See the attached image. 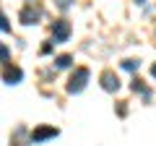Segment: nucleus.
Wrapping results in <instances>:
<instances>
[{
	"label": "nucleus",
	"instance_id": "1",
	"mask_svg": "<svg viewBox=\"0 0 156 146\" xmlns=\"http://www.w3.org/2000/svg\"><path fill=\"white\" fill-rule=\"evenodd\" d=\"M86 84H89V68H76L68 81V94H78V91H83Z\"/></svg>",
	"mask_w": 156,
	"mask_h": 146
},
{
	"label": "nucleus",
	"instance_id": "2",
	"mask_svg": "<svg viewBox=\"0 0 156 146\" xmlns=\"http://www.w3.org/2000/svg\"><path fill=\"white\" fill-rule=\"evenodd\" d=\"M68 37H70V24H68L65 18H60V21L52 24V39L55 42H65Z\"/></svg>",
	"mask_w": 156,
	"mask_h": 146
},
{
	"label": "nucleus",
	"instance_id": "3",
	"mask_svg": "<svg viewBox=\"0 0 156 146\" xmlns=\"http://www.w3.org/2000/svg\"><path fill=\"white\" fill-rule=\"evenodd\" d=\"M57 136V128H52V125H44V128H37L31 136H29V141H34V144H42V141L47 138H55Z\"/></svg>",
	"mask_w": 156,
	"mask_h": 146
},
{
	"label": "nucleus",
	"instance_id": "4",
	"mask_svg": "<svg viewBox=\"0 0 156 146\" xmlns=\"http://www.w3.org/2000/svg\"><path fill=\"white\" fill-rule=\"evenodd\" d=\"M21 78H23V71L18 65H5V71H3V81L5 84H18Z\"/></svg>",
	"mask_w": 156,
	"mask_h": 146
},
{
	"label": "nucleus",
	"instance_id": "5",
	"mask_svg": "<svg viewBox=\"0 0 156 146\" xmlns=\"http://www.w3.org/2000/svg\"><path fill=\"white\" fill-rule=\"evenodd\" d=\"M101 86H104L107 91H117L120 89V81H117V76L112 71H104L101 73Z\"/></svg>",
	"mask_w": 156,
	"mask_h": 146
},
{
	"label": "nucleus",
	"instance_id": "6",
	"mask_svg": "<svg viewBox=\"0 0 156 146\" xmlns=\"http://www.w3.org/2000/svg\"><path fill=\"white\" fill-rule=\"evenodd\" d=\"M39 16H42V11H39V8H23L21 11V24H37L39 21Z\"/></svg>",
	"mask_w": 156,
	"mask_h": 146
},
{
	"label": "nucleus",
	"instance_id": "7",
	"mask_svg": "<svg viewBox=\"0 0 156 146\" xmlns=\"http://www.w3.org/2000/svg\"><path fill=\"white\" fill-rule=\"evenodd\" d=\"M55 65H57V68H70V65H73V57H70V55H60Z\"/></svg>",
	"mask_w": 156,
	"mask_h": 146
},
{
	"label": "nucleus",
	"instance_id": "8",
	"mask_svg": "<svg viewBox=\"0 0 156 146\" xmlns=\"http://www.w3.org/2000/svg\"><path fill=\"white\" fill-rule=\"evenodd\" d=\"M122 68H125V71H138V60H125Z\"/></svg>",
	"mask_w": 156,
	"mask_h": 146
},
{
	"label": "nucleus",
	"instance_id": "9",
	"mask_svg": "<svg viewBox=\"0 0 156 146\" xmlns=\"http://www.w3.org/2000/svg\"><path fill=\"white\" fill-rule=\"evenodd\" d=\"M0 31H11V24L5 21V16L0 13Z\"/></svg>",
	"mask_w": 156,
	"mask_h": 146
},
{
	"label": "nucleus",
	"instance_id": "10",
	"mask_svg": "<svg viewBox=\"0 0 156 146\" xmlns=\"http://www.w3.org/2000/svg\"><path fill=\"white\" fill-rule=\"evenodd\" d=\"M8 55H11V52H8V47H0V60L5 63V60H8Z\"/></svg>",
	"mask_w": 156,
	"mask_h": 146
},
{
	"label": "nucleus",
	"instance_id": "11",
	"mask_svg": "<svg viewBox=\"0 0 156 146\" xmlns=\"http://www.w3.org/2000/svg\"><path fill=\"white\" fill-rule=\"evenodd\" d=\"M151 73H154V78H156V65H154V68H151Z\"/></svg>",
	"mask_w": 156,
	"mask_h": 146
},
{
	"label": "nucleus",
	"instance_id": "12",
	"mask_svg": "<svg viewBox=\"0 0 156 146\" xmlns=\"http://www.w3.org/2000/svg\"><path fill=\"white\" fill-rule=\"evenodd\" d=\"M135 3H146V0H135Z\"/></svg>",
	"mask_w": 156,
	"mask_h": 146
}]
</instances>
